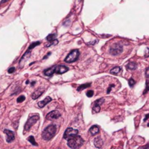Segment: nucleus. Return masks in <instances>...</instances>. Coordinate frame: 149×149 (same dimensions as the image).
<instances>
[{
    "instance_id": "nucleus-31",
    "label": "nucleus",
    "mask_w": 149,
    "mask_h": 149,
    "mask_svg": "<svg viewBox=\"0 0 149 149\" xmlns=\"http://www.w3.org/2000/svg\"><path fill=\"white\" fill-rule=\"evenodd\" d=\"M149 118V113L148 114H147L146 116H145V118H144V122H145L146 121V119H148Z\"/></svg>"
},
{
    "instance_id": "nucleus-2",
    "label": "nucleus",
    "mask_w": 149,
    "mask_h": 149,
    "mask_svg": "<svg viewBox=\"0 0 149 149\" xmlns=\"http://www.w3.org/2000/svg\"><path fill=\"white\" fill-rule=\"evenodd\" d=\"M84 143V140L82 138V137L76 135L74 137H72L70 139L68 140V146L72 149H77L79 147H81Z\"/></svg>"
},
{
    "instance_id": "nucleus-7",
    "label": "nucleus",
    "mask_w": 149,
    "mask_h": 149,
    "mask_svg": "<svg viewBox=\"0 0 149 149\" xmlns=\"http://www.w3.org/2000/svg\"><path fill=\"white\" fill-rule=\"evenodd\" d=\"M68 71V68L63 65H58L54 66V73L56 74H63Z\"/></svg>"
},
{
    "instance_id": "nucleus-13",
    "label": "nucleus",
    "mask_w": 149,
    "mask_h": 149,
    "mask_svg": "<svg viewBox=\"0 0 149 149\" xmlns=\"http://www.w3.org/2000/svg\"><path fill=\"white\" fill-rule=\"evenodd\" d=\"M43 93H44V91L43 90H36L34 93L32 94V95H31V98H32V99L33 100H36L37 98H39L40 96H41V95L43 94Z\"/></svg>"
},
{
    "instance_id": "nucleus-20",
    "label": "nucleus",
    "mask_w": 149,
    "mask_h": 149,
    "mask_svg": "<svg viewBox=\"0 0 149 149\" xmlns=\"http://www.w3.org/2000/svg\"><path fill=\"white\" fill-rule=\"evenodd\" d=\"M40 44H41V42H40V41H35V42L31 43V44H30V46L28 47V50H32L33 48H34V47H36V46L39 45Z\"/></svg>"
},
{
    "instance_id": "nucleus-32",
    "label": "nucleus",
    "mask_w": 149,
    "mask_h": 149,
    "mask_svg": "<svg viewBox=\"0 0 149 149\" xmlns=\"http://www.w3.org/2000/svg\"><path fill=\"white\" fill-rule=\"evenodd\" d=\"M7 1H9V0H2L1 2H0V4L2 5V4H3V3H5V2H7Z\"/></svg>"
},
{
    "instance_id": "nucleus-17",
    "label": "nucleus",
    "mask_w": 149,
    "mask_h": 149,
    "mask_svg": "<svg viewBox=\"0 0 149 149\" xmlns=\"http://www.w3.org/2000/svg\"><path fill=\"white\" fill-rule=\"evenodd\" d=\"M57 38V34H50L46 37V39L48 41H52L55 40Z\"/></svg>"
},
{
    "instance_id": "nucleus-14",
    "label": "nucleus",
    "mask_w": 149,
    "mask_h": 149,
    "mask_svg": "<svg viewBox=\"0 0 149 149\" xmlns=\"http://www.w3.org/2000/svg\"><path fill=\"white\" fill-rule=\"evenodd\" d=\"M99 132H100L99 127H98V126H96V125H94V126H93L90 129V132L93 136L98 135L99 133Z\"/></svg>"
},
{
    "instance_id": "nucleus-22",
    "label": "nucleus",
    "mask_w": 149,
    "mask_h": 149,
    "mask_svg": "<svg viewBox=\"0 0 149 149\" xmlns=\"http://www.w3.org/2000/svg\"><path fill=\"white\" fill-rule=\"evenodd\" d=\"M149 91V81L148 80H146V82H145V89L144 90L143 94H146Z\"/></svg>"
},
{
    "instance_id": "nucleus-19",
    "label": "nucleus",
    "mask_w": 149,
    "mask_h": 149,
    "mask_svg": "<svg viewBox=\"0 0 149 149\" xmlns=\"http://www.w3.org/2000/svg\"><path fill=\"white\" fill-rule=\"evenodd\" d=\"M120 72H121V68L117 66L113 68L110 71V73H111V74H118Z\"/></svg>"
},
{
    "instance_id": "nucleus-21",
    "label": "nucleus",
    "mask_w": 149,
    "mask_h": 149,
    "mask_svg": "<svg viewBox=\"0 0 149 149\" xmlns=\"http://www.w3.org/2000/svg\"><path fill=\"white\" fill-rule=\"evenodd\" d=\"M30 143H31L32 145H36V146H37L38 145V144L36 143V142L35 141V139H34V136H29L28 138V139H27Z\"/></svg>"
},
{
    "instance_id": "nucleus-28",
    "label": "nucleus",
    "mask_w": 149,
    "mask_h": 149,
    "mask_svg": "<svg viewBox=\"0 0 149 149\" xmlns=\"http://www.w3.org/2000/svg\"><path fill=\"white\" fill-rule=\"evenodd\" d=\"M145 57H149V47H147L146 50L145 52Z\"/></svg>"
},
{
    "instance_id": "nucleus-8",
    "label": "nucleus",
    "mask_w": 149,
    "mask_h": 149,
    "mask_svg": "<svg viewBox=\"0 0 149 149\" xmlns=\"http://www.w3.org/2000/svg\"><path fill=\"white\" fill-rule=\"evenodd\" d=\"M103 102H104V99L103 98H100L99 100H95L94 102V103H93V112H95V113L100 112V106H101L102 103H103Z\"/></svg>"
},
{
    "instance_id": "nucleus-30",
    "label": "nucleus",
    "mask_w": 149,
    "mask_h": 149,
    "mask_svg": "<svg viewBox=\"0 0 149 149\" xmlns=\"http://www.w3.org/2000/svg\"><path fill=\"white\" fill-rule=\"evenodd\" d=\"M113 84H111V85H110V87H108V90H107V93H111V89H112V87H113Z\"/></svg>"
},
{
    "instance_id": "nucleus-10",
    "label": "nucleus",
    "mask_w": 149,
    "mask_h": 149,
    "mask_svg": "<svg viewBox=\"0 0 149 149\" xmlns=\"http://www.w3.org/2000/svg\"><path fill=\"white\" fill-rule=\"evenodd\" d=\"M4 132L7 135L6 140H7V143H10V142L13 141L15 140V134L12 131H10L9 129H5Z\"/></svg>"
},
{
    "instance_id": "nucleus-11",
    "label": "nucleus",
    "mask_w": 149,
    "mask_h": 149,
    "mask_svg": "<svg viewBox=\"0 0 149 149\" xmlns=\"http://www.w3.org/2000/svg\"><path fill=\"white\" fill-rule=\"evenodd\" d=\"M94 144H95V146L98 148H101L102 146L103 145V141L101 138L98 137L94 140Z\"/></svg>"
},
{
    "instance_id": "nucleus-27",
    "label": "nucleus",
    "mask_w": 149,
    "mask_h": 149,
    "mask_svg": "<svg viewBox=\"0 0 149 149\" xmlns=\"http://www.w3.org/2000/svg\"><path fill=\"white\" fill-rule=\"evenodd\" d=\"M8 73H14V72L16 71V68H14V67H12V68H10L9 69H8Z\"/></svg>"
},
{
    "instance_id": "nucleus-3",
    "label": "nucleus",
    "mask_w": 149,
    "mask_h": 149,
    "mask_svg": "<svg viewBox=\"0 0 149 149\" xmlns=\"http://www.w3.org/2000/svg\"><path fill=\"white\" fill-rule=\"evenodd\" d=\"M39 119V116L38 114H35V115H33V116H30L24 126V133L26 132H28L31 127L36 123Z\"/></svg>"
},
{
    "instance_id": "nucleus-18",
    "label": "nucleus",
    "mask_w": 149,
    "mask_h": 149,
    "mask_svg": "<svg viewBox=\"0 0 149 149\" xmlns=\"http://www.w3.org/2000/svg\"><path fill=\"white\" fill-rule=\"evenodd\" d=\"M91 85V83H87V84H81L79 85V87H77V91H82L83 90L86 89V88L89 87Z\"/></svg>"
},
{
    "instance_id": "nucleus-26",
    "label": "nucleus",
    "mask_w": 149,
    "mask_h": 149,
    "mask_svg": "<svg viewBox=\"0 0 149 149\" xmlns=\"http://www.w3.org/2000/svg\"><path fill=\"white\" fill-rule=\"evenodd\" d=\"M57 39H55V40H54V41H50V44H48L47 45V47H50V46H51V45H55V44H57Z\"/></svg>"
},
{
    "instance_id": "nucleus-29",
    "label": "nucleus",
    "mask_w": 149,
    "mask_h": 149,
    "mask_svg": "<svg viewBox=\"0 0 149 149\" xmlns=\"http://www.w3.org/2000/svg\"><path fill=\"white\" fill-rule=\"evenodd\" d=\"M145 76H146V78L149 79V67H148L146 68V71H145Z\"/></svg>"
},
{
    "instance_id": "nucleus-23",
    "label": "nucleus",
    "mask_w": 149,
    "mask_h": 149,
    "mask_svg": "<svg viewBox=\"0 0 149 149\" xmlns=\"http://www.w3.org/2000/svg\"><path fill=\"white\" fill-rule=\"evenodd\" d=\"M25 99H26V98H25L24 95H21L19 98H17V102L18 103H22L25 100Z\"/></svg>"
},
{
    "instance_id": "nucleus-34",
    "label": "nucleus",
    "mask_w": 149,
    "mask_h": 149,
    "mask_svg": "<svg viewBox=\"0 0 149 149\" xmlns=\"http://www.w3.org/2000/svg\"><path fill=\"white\" fill-rule=\"evenodd\" d=\"M35 83H36V82H31V86H34V85L35 84Z\"/></svg>"
},
{
    "instance_id": "nucleus-24",
    "label": "nucleus",
    "mask_w": 149,
    "mask_h": 149,
    "mask_svg": "<svg viewBox=\"0 0 149 149\" xmlns=\"http://www.w3.org/2000/svg\"><path fill=\"white\" fill-rule=\"evenodd\" d=\"M129 86H130V87H133L134 85H135V80H134L133 79H132V78H131V79H129Z\"/></svg>"
},
{
    "instance_id": "nucleus-4",
    "label": "nucleus",
    "mask_w": 149,
    "mask_h": 149,
    "mask_svg": "<svg viewBox=\"0 0 149 149\" xmlns=\"http://www.w3.org/2000/svg\"><path fill=\"white\" fill-rule=\"evenodd\" d=\"M79 51L78 50H72L68 55L65 58V61L66 63H73V62H76L79 59Z\"/></svg>"
},
{
    "instance_id": "nucleus-12",
    "label": "nucleus",
    "mask_w": 149,
    "mask_h": 149,
    "mask_svg": "<svg viewBox=\"0 0 149 149\" xmlns=\"http://www.w3.org/2000/svg\"><path fill=\"white\" fill-rule=\"evenodd\" d=\"M52 100V98L50 97H47L45 99H44L43 100H41L40 102L38 103V106L39 108H43L46 106L47 103H49Z\"/></svg>"
},
{
    "instance_id": "nucleus-16",
    "label": "nucleus",
    "mask_w": 149,
    "mask_h": 149,
    "mask_svg": "<svg viewBox=\"0 0 149 149\" xmlns=\"http://www.w3.org/2000/svg\"><path fill=\"white\" fill-rule=\"evenodd\" d=\"M44 75H46L47 77H52V76L55 73H54V66L46 69V70L44 71Z\"/></svg>"
},
{
    "instance_id": "nucleus-15",
    "label": "nucleus",
    "mask_w": 149,
    "mask_h": 149,
    "mask_svg": "<svg viewBox=\"0 0 149 149\" xmlns=\"http://www.w3.org/2000/svg\"><path fill=\"white\" fill-rule=\"evenodd\" d=\"M137 67H138V65H137V63H135V62H130V63H129L126 66V68H127L128 70H132V71L135 70V69L137 68Z\"/></svg>"
},
{
    "instance_id": "nucleus-25",
    "label": "nucleus",
    "mask_w": 149,
    "mask_h": 149,
    "mask_svg": "<svg viewBox=\"0 0 149 149\" xmlns=\"http://www.w3.org/2000/svg\"><path fill=\"white\" fill-rule=\"evenodd\" d=\"M86 95H87V96L88 98H91V97H93V95H94V92H93V90H89V91L87 92Z\"/></svg>"
},
{
    "instance_id": "nucleus-1",
    "label": "nucleus",
    "mask_w": 149,
    "mask_h": 149,
    "mask_svg": "<svg viewBox=\"0 0 149 149\" xmlns=\"http://www.w3.org/2000/svg\"><path fill=\"white\" fill-rule=\"evenodd\" d=\"M56 131V126L55 124H50L44 129V131L42 132V134H41V137L44 140H47V141L50 140L55 135Z\"/></svg>"
},
{
    "instance_id": "nucleus-35",
    "label": "nucleus",
    "mask_w": 149,
    "mask_h": 149,
    "mask_svg": "<svg viewBox=\"0 0 149 149\" xmlns=\"http://www.w3.org/2000/svg\"><path fill=\"white\" fill-rule=\"evenodd\" d=\"M26 84H29V81H28V80H27V81H26Z\"/></svg>"
},
{
    "instance_id": "nucleus-33",
    "label": "nucleus",
    "mask_w": 149,
    "mask_h": 149,
    "mask_svg": "<svg viewBox=\"0 0 149 149\" xmlns=\"http://www.w3.org/2000/svg\"><path fill=\"white\" fill-rule=\"evenodd\" d=\"M50 54H51V53H50V52H49V53H48V54L46 56H44V57L43 59H45V58H47V57H48V56H49V55H50Z\"/></svg>"
},
{
    "instance_id": "nucleus-6",
    "label": "nucleus",
    "mask_w": 149,
    "mask_h": 149,
    "mask_svg": "<svg viewBox=\"0 0 149 149\" xmlns=\"http://www.w3.org/2000/svg\"><path fill=\"white\" fill-rule=\"evenodd\" d=\"M78 133H79V131L77 129H73L71 127L67 128L66 130L64 132V135H63V138L66 139V140H68L72 137H74V136L77 135Z\"/></svg>"
},
{
    "instance_id": "nucleus-9",
    "label": "nucleus",
    "mask_w": 149,
    "mask_h": 149,
    "mask_svg": "<svg viewBox=\"0 0 149 149\" xmlns=\"http://www.w3.org/2000/svg\"><path fill=\"white\" fill-rule=\"evenodd\" d=\"M61 113L58 111L55 110V111H52L51 112H50L49 113H47V115L46 116V119L47 120H53V119H57L59 117H61Z\"/></svg>"
},
{
    "instance_id": "nucleus-5",
    "label": "nucleus",
    "mask_w": 149,
    "mask_h": 149,
    "mask_svg": "<svg viewBox=\"0 0 149 149\" xmlns=\"http://www.w3.org/2000/svg\"><path fill=\"white\" fill-rule=\"evenodd\" d=\"M123 50V47L120 44H114L113 45L110 47L109 49V52L112 55H118L119 54H121V52Z\"/></svg>"
}]
</instances>
